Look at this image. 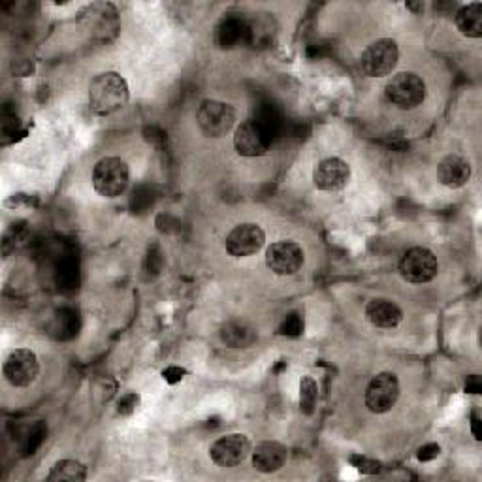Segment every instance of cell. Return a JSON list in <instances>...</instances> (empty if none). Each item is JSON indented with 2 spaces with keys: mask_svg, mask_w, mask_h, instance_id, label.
I'll use <instances>...</instances> for the list:
<instances>
[{
  "mask_svg": "<svg viewBox=\"0 0 482 482\" xmlns=\"http://www.w3.org/2000/svg\"><path fill=\"white\" fill-rule=\"evenodd\" d=\"M129 83L117 72H102L89 86V110L106 117L121 110L129 102Z\"/></svg>",
  "mask_w": 482,
  "mask_h": 482,
  "instance_id": "cell-1",
  "label": "cell"
},
{
  "mask_svg": "<svg viewBox=\"0 0 482 482\" xmlns=\"http://www.w3.org/2000/svg\"><path fill=\"white\" fill-rule=\"evenodd\" d=\"M253 468L260 473H276L286 462V447L277 441H262L253 449Z\"/></svg>",
  "mask_w": 482,
  "mask_h": 482,
  "instance_id": "cell-15",
  "label": "cell"
},
{
  "mask_svg": "<svg viewBox=\"0 0 482 482\" xmlns=\"http://www.w3.org/2000/svg\"><path fill=\"white\" fill-rule=\"evenodd\" d=\"M439 452H441L439 445L428 443V445L418 449V459H421V462H432V459H435L439 456Z\"/></svg>",
  "mask_w": 482,
  "mask_h": 482,
  "instance_id": "cell-25",
  "label": "cell"
},
{
  "mask_svg": "<svg viewBox=\"0 0 482 482\" xmlns=\"http://www.w3.org/2000/svg\"><path fill=\"white\" fill-rule=\"evenodd\" d=\"M223 341L232 349H245L257 341V332L245 323H228L221 330Z\"/></svg>",
  "mask_w": 482,
  "mask_h": 482,
  "instance_id": "cell-18",
  "label": "cell"
},
{
  "mask_svg": "<svg viewBox=\"0 0 482 482\" xmlns=\"http://www.w3.org/2000/svg\"><path fill=\"white\" fill-rule=\"evenodd\" d=\"M456 27L459 34L466 38H480L482 36V5L471 3L462 6L456 12Z\"/></svg>",
  "mask_w": 482,
  "mask_h": 482,
  "instance_id": "cell-17",
  "label": "cell"
},
{
  "mask_svg": "<svg viewBox=\"0 0 482 482\" xmlns=\"http://www.w3.org/2000/svg\"><path fill=\"white\" fill-rule=\"evenodd\" d=\"M385 93L396 108L414 110L426 98V83L414 72H400L388 79Z\"/></svg>",
  "mask_w": 482,
  "mask_h": 482,
  "instance_id": "cell-3",
  "label": "cell"
},
{
  "mask_svg": "<svg viewBox=\"0 0 482 482\" xmlns=\"http://www.w3.org/2000/svg\"><path fill=\"white\" fill-rule=\"evenodd\" d=\"M185 375H186V369L177 368V366L166 368V369L162 371V377H164V381H166L168 385H176V383L183 381V379H185Z\"/></svg>",
  "mask_w": 482,
  "mask_h": 482,
  "instance_id": "cell-24",
  "label": "cell"
},
{
  "mask_svg": "<svg viewBox=\"0 0 482 482\" xmlns=\"http://www.w3.org/2000/svg\"><path fill=\"white\" fill-rule=\"evenodd\" d=\"M350 464L362 473H379L381 469L379 462H373V459H368L362 456H350Z\"/></svg>",
  "mask_w": 482,
  "mask_h": 482,
  "instance_id": "cell-23",
  "label": "cell"
},
{
  "mask_svg": "<svg viewBox=\"0 0 482 482\" xmlns=\"http://www.w3.org/2000/svg\"><path fill=\"white\" fill-rule=\"evenodd\" d=\"M271 145L269 129L260 121H243L234 132V148L238 155L255 159L268 153Z\"/></svg>",
  "mask_w": 482,
  "mask_h": 482,
  "instance_id": "cell-10",
  "label": "cell"
},
{
  "mask_svg": "<svg viewBox=\"0 0 482 482\" xmlns=\"http://www.w3.org/2000/svg\"><path fill=\"white\" fill-rule=\"evenodd\" d=\"M397 269H400V276L407 283L423 285V283H430L437 277L439 262L430 249L413 247L402 257Z\"/></svg>",
  "mask_w": 482,
  "mask_h": 482,
  "instance_id": "cell-7",
  "label": "cell"
},
{
  "mask_svg": "<svg viewBox=\"0 0 482 482\" xmlns=\"http://www.w3.org/2000/svg\"><path fill=\"white\" fill-rule=\"evenodd\" d=\"M131 181L129 164L119 157H104L93 170V186L104 198H117L127 191Z\"/></svg>",
  "mask_w": 482,
  "mask_h": 482,
  "instance_id": "cell-2",
  "label": "cell"
},
{
  "mask_svg": "<svg viewBox=\"0 0 482 482\" xmlns=\"http://www.w3.org/2000/svg\"><path fill=\"white\" fill-rule=\"evenodd\" d=\"M305 262V253L302 245L290 240H281L271 243L266 250V266L274 271L276 276L286 277L295 276L302 269Z\"/></svg>",
  "mask_w": 482,
  "mask_h": 482,
  "instance_id": "cell-8",
  "label": "cell"
},
{
  "mask_svg": "<svg viewBox=\"0 0 482 482\" xmlns=\"http://www.w3.org/2000/svg\"><path fill=\"white\" fill-rule=\"evenodd\" d=\"M250 454V441L243 433H228L209 447V458L219 468H236Z\"/></svg>",
  "mask_w": 482,
  "mask_h": 482,
  "instance_id": "cell-11",
  "label": "cell"
},
{
  "mask_svg": "<svg viewBox=\"0 0 482 482\" xmlns=\"http://www.w3.org/2000/svg\"><path fill=\"white\" fill-rule=\"evenodd\" d=\"M366 319L377 328H396L404 321V311L390 300L375 298L366 305Z\"/></svg>",
  "mask_w": 482,
  "mask_h": 482,
  "instance_id": "cell-16",
  "label": "cell"
},
{
  "mask_svg": "<svg viewBox=\"0 0 482 482\" xmlns=\"http://www.w3.org/2000/svg\"><path fill=\"white\" fill-rule=\"evenodd\" d=\"M437 179L447 188H462L471 179V164L459 155H447L437 164Z\"/></svg>",
  "mask_w": 482,
  "mask_h": 482,
  "instance_id": "cell-14",
  "label": "cell"
},
{
  "mask_svg": "<svg viewBox=\"0 0 482 482\" xmlns=\"http://www.w3.org/2000/svg\"><path fill=\"white\" fill-rule=\"evenodd\" d=\"M350 179V166L340 157L323 159L313 170V183L323 193L343 191Z\"/></svg>",
  "mask_w": 482,
  "mask_h": 482,
  "instance_id": "cell-13",
  "label": "cell"
},
{
  "mask_svg": "<svg viewBox=\"0 0 482 482\" xmlns=\"http://www.w3.org/2000/svg\"><path fill=\"white\" fill-rule=\"evenodd\" d=\"M397 60H400V48L396 41L392 38H381L366 48L360 67L368 77H383L392 74Z\"/></svg>",
  "mask_w": 482,
  "mask_h": 482,
  "instance_id": "cell-4",
  "label": "cell"
},
{
  "mask_svg": "<svg viewBox=\"0 0 482 482\" xmlns=\"http://www.w3.org/2000/svg\"><path fill=\"white\" fill-rule=\"evenodd\" d=\"M319 402V387L311 375L302 377L300 381V411L307 416H311L317 409Z\"/></svg>",
  "mask_w": 482,
  "mask_h": 482,
  "instance_id": "cell-20",
  "label": "cell"
},
{
  "mask_svg": "<svg viewBox=\"0 0 482 482\" xmlns=\"http://www.w3.org/2000/svg\"><path fill=\"white\" fill-rule=\"evenodd\" d=\"M140 405V396L136 392H129L121 396V400L117 402V413L121 416H131Z\"/></svg>",
  "mask_w": 482,
  "mask_h": 482,
  "instance_id": "cell-22",
  "label": "cell"
},
{
  "mask_svg": "<svg viewBox=\"0 0 482 482\" xmlns=\"http://www.w3.org/2000/svg\"><path fill=\"white\" fill-rule=\"evenodd\" d=\"M480 390H482V385H480L478 377L477 375L469 377L468 383H466V392H469V394H480Z\"/></svg>",
  "mask_w": 482,
  "mask_h": 482,
  "instance_id": "cell-26",
  "label": "cell"
},
{
  "mask_svg": "<svg viewBox=\"0 0 482 482\" xmlns=\"http://www.w3.org/2000/svg\"><path fill=\"white\" fill-rule=\"evenodd\" d=\"M196 121L200 131L207 138H221L232 131L236 123V112L226 102L204 100L198 108Z\"/></svg>",
  "mask_w": 482,
  "mask_h": 482,
  "instance_id": "cell-5",
  "label": "cell"
},
{
  "mask_svg": "<svg viewBox=\"0 0 482 482\" xmlns=\"http://www.w3.org/2000/svg\"><path fill=\"white\" fill-rule=\"evenodd\" d=\"M5 379L15 388L31 387L40 375L38 356L31 349H15L3 366Z\"/></svg>",
  "mask_w": 482,
  "mask_h": 482,
  "instance_id": "cell-9",
  "label": "cell"
},
{
  "mask_svg": "<svg viewBox=\"0 0 482 482\" xmlns=\"http://www.w3.org/2000/svg\"><path fill=\"white\" fill-rule=\"evenodd\" d=\"M266 243V234L262 226H259L257 223H241L238 224L232 232L226 236V250L228 255H232L236 259H243V257H250L259 253V250L264 247Z\"/></svg>",
  "mask_w": 482,
  "mask_h": 482,
  "instance_id": "cell-12",
  "label": "cell"
},
{
  "mask_svg": "<svg viewBox=\"0 0 482 482\" xmlns=\"http://www.w3.org/2000/svg\"><path fill=\"white\" fill-rule=\"evenodd\" d=\"M400 392L402 387L394 373H377L366 388V407L375 414H385L400 400Z\"/></svg>",
  "mask_w": 482,
  "mask_h": 482,
  "instance_id": "cell-6",
  "label": "cell"
},
{
  "mask_svg": "<svg viewBox=\"0 0 482 482\" xmlns=\"http://www.w3.org/2000/svg\"><path fill=\"white\" fill-rule=\"evenodd\" d=\"M279 333L288 335V338H298V335L304 333V319L298 313H292V315H288L279 326Z\"/></svg>",
  "mask_w": 482,
  "mask_h": 482,
  "instance_id": "cell-21",
  "label": "cell"
},
{
  "mask_svg": "<svg viewBox=\"0 0 482 482\" xmlns=\"http://www.w3.org/2000/svg\"><path fill=\"white\" fill-rule=\"evenodd\" d=\"M86 478L87 468L77 459H60L48 475L50 482H83Z\"/></svg>",
  "mask_w": 482,
  "mask_h": 482,
  "instance_id": "cell-19",
  "label": "cell"
}]
</instances>
